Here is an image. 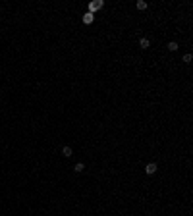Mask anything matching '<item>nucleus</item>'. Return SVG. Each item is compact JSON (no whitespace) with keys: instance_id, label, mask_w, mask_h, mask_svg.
<instances>
[{"instance_id":"1","label":"nucleus","mask_w":193,"mask_h":216,"mask_svg":"<svg viewBox=\"0 0 193 216\" xmlns=\"http://www.w3.org/2000/svg\"><path fill=\"white\" fill-rule=\"evenodd\" d=\"M156 170H158V166L154 164V162H149V164L145 166V174H147V176H153V174H156Z\"/></svg>"},{"instance_id":"2","label":"nucleus","mask_w":193,"mask_h":216,"mask_svg":"<svg viewBox=\"0 0 193 216\" xmlns=\"http://www.w3.org/2000/svg\"><path fill=\"white\" fill-rule=\"evenodd\" d=\"M101 8H103V2H101V0H96V2H89V10H87V12L95 14L96 10H101Z\"/></svg>"},{"instance_id":"3","label":"nucleus","mask_w":193,"mask_h":216,"mask_svg":"<svg viewBox=\"0 0 193 216\" xmlns=\"http://www.w3.org/2000/svg\"><path fill=\"white\" fill-rule=\"evenodd\" d=\"M93 19H95V14H91V12H85L83 14V23H85V25L93 23Z\"/></svg>"},{"instance_id":"4","label":"nucleus","mask_w":193,"mask_h":216,"mask_svg":"<svg viewBox=\"0 0 193 216\" xmlns=\"http://www.w3.org/2000/svg\"><path fill=\"white\" fill-rule=\"evenodd\" d=\"M149 46H151V41H149L147 37H141V39H139V48H143V50H147Z\"/></svg>"},{"instance_id":"5","label":"nucleus","mask_w":193,"mask_h":216,"mask_svg":"<svg viewBox=\"0 0 193 216\" xmlns=\"http://www.w3.org/2000/svg\"><path fill=\"white\" fill-rule=\"evenodd\" d=\"M71 154H73V149H71L70 145H66V147H62V156H66V158H70Z\"/></svg>"},{"instance_id":"6","label":"nucleus","mask_w":193,"mask_h":216,"mask_svg":"<svg viewBox=\"0 0 193 216\" xmlns=\"http://www.w3.org/2000/svg\"><path fill=\"white\" fill-rule=\"evenodd\" d=\"M147 2H145V0H137V2H135V8H137V10H147Z\"/></svg>"},{"instance_id":"7","label":"nucleus","mask_w":193,"mask_h":216,"mask_svg":"<svg viewBox=\"0 0 193 216\" xmlns=\"http://www.w3.org/2000/svg\"><path fill=\"white\" fill-rule=\"evenodd\" d=\"M73 172H75V174H81V172H85V164H83V162H77V164L73 166Z\"/></svg>"},{"instance_id":"8","label":"nucleus","mask_w":193,"mask_h":216,"mask_svg":"<svg viewBox=\"0 0 193 216\" xmlns=\"http://www.w3.org/2000/svg\"><path fill=\"white\" fill-rule=\"evenodd\" d=\"M178 48H180V45H178L176 41H170V43H168V50H170V52H176Z\"/></svg>"},{"instance_id":"9","label":"nucleus","mask_w":193,"mask_h":216,"mask_svg":"<svg viewBox=\"0 0 193 216\" xmlns=\"http://www.w3.org/2000/svg\"><path fill=\"white\" fill-rule=\"evenodd\" d=\"M191 60H193V56L189 54V52H187L186 56H183V62H186V64H191Z\"/></svg>"}]
</instances>
